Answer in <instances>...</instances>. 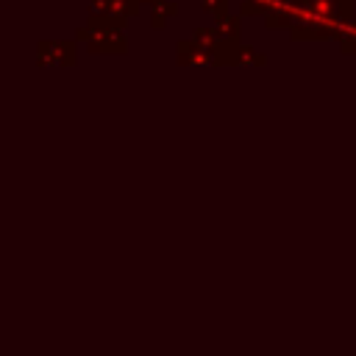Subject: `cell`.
<instances>
[{
	"instance_id": "6da1fadb",
	"label": "cell",
	"mask_w": 356,
	"mask_h": 356,
	"mask_svg": "<svg viewBox=\"0 0 356 356\" xmlns=\"http://www.w3.org/2000/svg\"><path fill=\"white\" fill-rule=\"evenodd\" d=\"M350 25V0H300L292 22L295 39H342Z\"/></svg>"
},
{
	"instance_id": "7a4b0ae2",
	"label": "cell",
	"mask_w": 356,
	"mask_h": 356,
	"mask_svg": "<svg viewBox=\"0 0 356 356\" xmlns=\"http://www.w3.org/2000/svg\"><path fill=\"white\" fill-rule=\"evenodd\" d=\"M78 39L89 44L95 53H122L125 50V36H122V22L111 17H92L89 28L78 31Z\"/></svg>"
},
{
	"instance_id": "3957f363",
	"label": "cell",
	"mask_w": 356,
	"mask_h": 356,
	"mask_svg": "<svg viewBox=\"0 0 356 356\" xmlns=\"http://www.w3.org/2000/svg\"><path fill=\"white\" fill-rule=\"evenodd\" d=\"M39 64H75L72 42H42L39 44Z\"/></svg>"
},
{
	"instance_id": "277c9868",
	"label": "cell",
	"mask_w": 356,
	"mask_h": 356,
	"mask_svg": "<svg viewBox=\"0 0 356 356\" xmlns=\"http://www.w3.org/2000/svg\"><path fill=\"white\" fill-rule=\"evenodd\" d=\"M175 58H178V64H217V56L211 50H206L203 44H197L195 39L181 42L175 47Z\"/></svg>"
},
{
	"instance_id": "5b68a950",
	"label": "cell",
	"mask_w": 356,
	"mask_h": 356,
	"mask_svg": "<svg viewBox=\"0 0 356 356\" xmlns=\"http://www.w3.org/2000/svg\"><path fill=\"white\" fill-rule=\"evenodd\" d=\"M172 14H175V6L172 3H164V0L153 3V28H164Z\"/></svg>"
},
{
	"instance_id": "8992f818",
	"label": "cell",
	"mask_w": 356,
	"mask_h": 356,
	"mask_svg": "<svg viewBox=\"0 0 356 356\" xmlns=\"http://www.w3.org/2000/svg\"><path fill=\"white\" fill-rule=\"evenodd\" d=\"M278 0H242V14H270Z\"/></svg>"
},
{
	"instance_id": "52a82bcc",
	"label": "cell",
	"mask_w": 356,
	"mask_h": 356,
	"mask_svg": "<svg viewBox=\"0 0 356 356\" xmlns=\"http://www.w3.org/2000/svg\"><path fill=\"white\" fill-rule=\"evenodd\" d=\"M261 61H264V56H259L253 47H242V44H239L236 58H234V64H261Z\"/></svg>"
},
{
	"instance_id": "ba28073f",
	"label": "cell",
	"mask_w": 356,
	"mask_h": 356,
	"mask_svg": "<svg viewBox=\"0 0 356 356\" xmlns=\"http://www.w3.org/2000/svg\"><path fill=\"white\" fill-rule=\"evenodd\" d=\"M200 6H203V11H209L217 19H222L228 14V0H200Z\"/></svg>"
},
{
	"instance_id": "9c48e42d",
	"label": "cell",
	"mask_w": 356,
	"mask_h": 356,
	"mask_svg": "<svg viewBox=\"0 0 356 356\" xmlns=\"http://www.w3.org/2000/svg\"><path fill=\"white\" fill-rule=\"evenodd\" d=\"M339 44H342V50H348V53H356V19H350V25L345 28V33H342Z\"/></svg>"
},
{
	"instance_id": "30bf717a",
	"label": "cell",
	"mask_w": 356,
	"mask_h": 356,
	"mask_svg": "<svg viewBox=\"0 0 356 356\" xmlns=\"http://www.w3.org/2000/svg\"><path fill=\"white\" fill-rule=\"evenodd\" d=\"M139 3H150V6H153V3H159V0H139Z\"/></svg>"
}]
</instances>
